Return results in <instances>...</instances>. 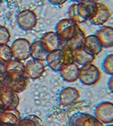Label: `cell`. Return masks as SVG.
Returning a JSON list of instances; mask_svg holds the SVG:
<instances>
[{
  "label": "cell",
  "instance_id": "cell-1",
  "mask_svg": "<svg viewBox=\"0 0 113 126\" xmlns=\"http://www.w3.org/2000/svg\"><path fill=\"white\" fill-rule=\"evenodd\" d=\"M95 2L86 0L81 3H73L69 9V16L77 24L89 20L96 9Z\"/></svg>",
  "mask_w": 113,
  "mask_h": 126
},
{
  "label": "cell",
  "instance_id": "cell-2",
  "mask_svg": "<svg viewBox=\"0 0 113 126\" xmlns=\"http://www.w3.org/2000/svg\"><path fill=\"white\" fill-rule=\"evenodd\" d=\"M28 82L29 79L26 75L19 70L7 71L3 78V86L18 94L26 89Z\"/></svg>",
  "mask_w": 113,
  "mask_h": 126
},
{
  "label": "cell",
  "instance_id": "cell-3",
  "mask_svg": "<svg viewBox=\"0 0 113 126\" xmlns=\"http://www.w3.org/2000/svg\"><path fill=\"white\" fill-rule=\"evenodd\" d=\"M46 62L52 70L59 72L63 66L73 62L72 51L67 47L63 46V47L60 49L50 52Z\"/></svg>",
  "mask_w": 113,
  "mask_h": 126
},
{
  "label": "cell",
  "instance_id": "cell-4",
  "mask_svg": "<svg viewBox=\"0 0 113 126\" xmlns=\"http://www.w3.org/2000/svg\"><path fill=\"white\" fill-rule=\"evenodd\" d=\"M79 28V25L74 20L70 18H66L58 21L55 26V32L63 44H65L76 34Z\"/></svg>",
  "mask_w": 113,
  "mask_h": 126
},
{
  "label": "cell",
  "instance_id": "cell-5",
  "mask_svg": "<svg viewBox=\"0 0 113 126\" xmlns=\"http://www.w3.org/2000/svg\"><path fill=\"white\" fill-rule=\"evenodd\" d=\"M101 71L96 65L93 63L80 67L79 80L85 86H93L100 80Z\"/></svg>",
  "mask_w": 113,
  "mask_h": 126
},
{
  "label": "cell",
  "instance_id": "cell-6",
  "mask_svg": "<svg viewBox=\"0 0 113 126\" xmlns=\"http://www.w3.org/2000/svg\"><path fill=\"white\" fill-rule=\"evenodd\" d=\"M30 43L25 38H18L11 45L13 59L25 61L30 58Z\"/></svg>",
  "mask_w": 113,
  "mask_h": 126
},
{
  "label": "cell",
  "instance_id": "cell-7",
  "mask_svg": "<svg viewBox=\"0 0 113 126\" xmlns=\"http://www.w3.org/2000/svg\"><path fill=\"white\" fill-rule=\"evenodd\" d=\"M16 22L21 30L30 31L37 25L38 17L36 12L31 9H24L17 15Z\"/></svg>",
  "mask_w": 113,
  "mask_h": 126
},
{
  "label": "cell",
  "instance_id": "cell-8",
  "mask_svg": "<svg viewBox=\"0 0 113 126\" xmlns=\"http://www.w3.org/2000/svg\"><path fill=\"white\" fill-rule=\"evenodd\" d=\"M95 117L104 125L113 124V102H101L95 108Z\"/></svg>",
  "mask_w": 113,
  "mask_h": 126
},
{
  "label": "cell",
  "instance_id": "cell-9",
  "mask_svg": "<svg viewBox=\"0 0 113 126\" xmlns=\"http://www.w3.org/2000/svg\"><path fill=\"white\" fill-rule=\"evenodd\" d=\"M69 126H104L95 115L87 113H75L70 116Z\"/></svg>",
  "mask_w": 113,
  "mask_h": 126
},
{
  "label": "cell",
  "instance_id": "cell-10",
  "mask_svg": "<svg viewBox=\"0 0 113 126\" xmlns=\"http://www.w3.org/2000/svg\"><path fill=\"white\" fill-rule=\"evenodd\" d=\"M19 103V96L15 93L4 86L0 91V108L2 110L16 109Z\"/></svg>",
  "mask_w": 113,
  "mask_h": 126
},
{
  "label": "cell",
  "instance_id": "cell-11",
  "mask_svg": "<svg viewBox=\"0 0 113 126\" xmlns=\"http://www.w3.org/2000/svg\"><path fill=\"white\" fill-rule=\"evenodd\" d=\"M46 71V64L45 61L31 59L29 60L25 64L23 72L28 79L36 80L43 75Z\"/></svg>",
  "mask_w": 113,
  "mask_h": 126
},
{
  "label": "cell",
  "instance_id": "cell-12",
  "mask_svg": "<svg viewBox=\"0 0 113 126\" xmlns=\"http://www.w3.org/2000/svg\"><path fill=\"white\" fill-rule=\"evenodd\" d=\"M80 98V92L75 87H65L60 92L59 96V102L63 107H69L73 104L76 103Z\"/></svg>",
  "mask_w": 113,
  "mask_h": 126
},
{
  "label": "cell",
  "instance_id": "cell-13",
  "mask_svg": "<svg viewBox=\"0 0 113 126\" xmlns=\"http://www.w3.org/2000/svg\"><path fill=\"white\" fill-rule=\"evenodd\" d=\"M111 16L112 13L109 8L104 3L98 2L96 3V9L94 15L89 19V21L95 26H102L110 20Z\"/></svg>",
  "mask_w": 113,
  "mask_h": 126
},
{
  "label": "cell",
  "instance_id": "cell-14",
  "mask_svg": "<svg viewBox=\"0 0 113 126\" xmlns=\"http://www.w3.org/2000/svg\"><path fill=\"white\" fill-rule=\"evenodd\" d=\"M72 57H73V61L82 67L89 63H93L96 56L82 47L80 48L72 51Z\"/></svg>",
  "mask_w": 113,
  "mask_h": 126
},
{
  "label": "cell",
  "instance_id": "cell-15",
  "mask_svg": "<svg viewBox=\"0 0 113 126\" xmlns=\"http://www.w3.org/2000/svg\"><path fill=\"white\" fill-rule=\"evenodd\" d=\"M79 69H80V66L73 61L62 68L59 73L63 80L73 83L79 80Z\"/></svg>",
  "mask_w": 113,
  "mask_h": 126
},
{
  "label": "cell",
  "instance_id": "cell-16",
  "mask_svg": "<svg viewBox=\"0 0 113 126\" xmlns=\"http://www.w3.org/2000/svg\"><path fill=\"white\" fill-rule=\"evenodd\" d=\"M21 119L20 113L16 109L3 110L0 113V125L17 126Z\"/></svg>",
  "mask_w": 113,
  "mask_h": 126
},
{
  "label": "cell",
  "instance_id": "cell-17",
  "mask_svg": "<svg viewBox=\"0 0 113 126\" xmlns=\"http://www.w3.org/2000/svg\"><path fill=\"white\" fill-rule=\"evenodd\" d=\"M41 42L44 44L49 52L60 49L63 44L56 32H48L45 33L41 38Z\"/></svg>",
  "mask_w": 113,
  "mask_h": 126
},
{
  "label": "cell",
  "instance_id": "cell-18",
  "mask_svg": "<svg viewBox=\"0 0 113 126\" xmlns=\"http://www.w3.org/2000/svg\"><path fill=\"white\" fill-rule=\"evenodd\" d=\"M95 35L103 48H110L113 47V26L101 27Z\"/></svg>",
  "mask_w": 113,
  "mask_h": 126
},
{
  "label": "cell",
  "instance_id": "cell-19",
  "mask_svg": "<svg viewBox=\"0 0 113 126\" xmlns=\"http://www.w3.org/2000/svg\"><path fill=\"white\" fill-rule=\"evenodd\" d=\"M49 53L50 52L41 42V40L34 42L30 45V57L32 58V59L46 61Z\"/></svg>",
  "mask_w": 113,
  "mask_h": 126
},
{
  "label": "cell",
  "instance_id": "cell-20",
  "mask_svg": "<svg viewBox=\"0 0 113 126\" xmlns=\"http://www.w3.org/2000/svg\"><path fill=\"white\" fill-rule=\"evenodd\" d=\"M83 47L95 56L99 55L103 50V47L95 34L85 36Z\"/></svg>",
  "mask_w": 113,
  "mask_h": 126
},
{
  "label": "cell",
  "instance_id": "cell-21",
  "mask_svg": "<svg viewBox=\"0 0 113 126\" xmlns=\"http://www.w3.org/2000/svg\"><path fill=\"white\" fill-rule=\"evenodd\" d=\"M85 36H86L85 32L79 27L78 32H76V34L69 42H66L64 46L67 47L68 48H69L71 51L76 50L78 48H80L84 46V42H85Z\"/></svg>",
  "mask_w": 113,
  "mask_h": 126
},
{
  "label": "cell",
  "instance_id": "cell-22",
  "mask_svg": "<svg viewBox=\"0 0 113 126\" xmlns=\"http://www.w3.org/2000/svg\"><path fill=\"white\" fill-rule=\"evenodd\" d=\"M17 126H44V123L37 115L31 114L26 116L24 119H21Z\"/></svg>",
  "mask_w": 113,
  "mask_h": 126
},
{
  "label": "cell",
  "instance_id": "cell-23",
  "mask_svg": "<svg viewBox=\"0 0 113 126\" xmlns=\"http://www.w3.org/2000/svg\"><path fill=\"white\" fill-rule=\"evenodd\" d=\"M13 59L11 47L8 44H0V62L6 63Z\"/></svg>",
  "mask_w": 113,
  "mask_h": 126
},
{
  "label": "cell",
  "instance_id": "cell-24",
  "mask_svg": "<svg viewBox=\"0 0 113 126\" xmlns=\"http://www.w3.org/2000/svg\"><path fill=\"white\" fill-rule=\"evenodd\" d=\"M24 67H25V63H23V61L17 60L14 59H12L5 63V69H6V72L7 71H11V70L23 71Z\"/></svg>",
  "mask_w": 113,
  "mask_h": 126
},
{
  "label": "cell",
  "instance_id": "cell-25",
  "mask_svg": "<svg viewBox=\"0 0 113 126\" xmlns=\"http://www.w3.org/2000/svg\"><path fill=\"white\" fill-rule=\"evenodd\" d=\"M102 69L109 75H113V53L107 55L103 60Z\"/></svg>",
  "mask_w": 113,
  "mask_h": 126
},
{
  "label": "cell",
  "instance_id": "cell-26",
  "mask_svg": "<svg viewBox=\"0 0 113 126\" xmlns=\"http://www.w3.org/2000/svg\"><path fill=\"white\" fill-rule=\"evenodd\" d=\"M10 37L11 36L9 29L3 26H0V44H8Z\"/></svg>",
  "mask_w": 113,
  "mask_h": 126
},
{
  "label": "cell",
  "instance_id": "cell-27",
  "mask_svg": "<svg viewBox=\"0 0 113 126\" xmlns=\"http://www.w3.org/2000/svg\"><path fill=\"white\" fill-rule=\"evenodd\" d=\"M50 3L53 5H56V6H59V5H62L64 3H66L67 1L69 0H47Z\"/></svg>",
  "mask_w": 113,
  "mask_h": 126
},
{
  "label": "cell",
  "instance_id": "cell-28",
  "mask_svg": "<svg viewBox=\"0 0 113 126\" xmlns=\"http://www.w3.org/2000/svg\"><path fill=\"white\" fill-rule=\"evenodd\" d=\"M5 73H6V69H5V63L0 62V79L3 80Z\"/></svg>",
  "mask_w": 113,
  "mask_h": 126
},
{
  "label": "cell",
  "instance_id": "cell-29",
  "mask_svg": "<svg viewBox=\"0 0 113 126\" xmlns=\"http://www.w3.org/2000/svg\"><path fill=\"white\" fill-rule=\"evenodd\" d=\"M108 88L110 90V92L113 93V75H112L110 80H108Z\"/></svg>",
  "mask_w": 113,
  "mask_h": 126
},
{
  "label": "cell",
  "instance_id": "cell-30",
  "mask_svg": "<svg viewBox=\"0 0 113 126\" xmlns=\"http://www.w3.org/2000/svg\"><path fill=\"white\" fill-rule=\"evenodd\" d=\"M70 1L73 2V3H81V2L86 1V0H70Z\"/></svg>",
  "mask_w": 113,
  "mask_h": 126
},
{
  "label": "cell",
  "instance_id": "cell-31",
  "mask_svg": "<svg viewBox=\"0 0 113 126\" xmlns=\"http://www.w3.org/2000/svg\"><path fill=\"white\" fill-rule=\"evenodd\" d=\"M3 87V80L0 79V91L2 90V88Z\"/></svg>",
  "mask_w": 113,
  "mask_h": 126
},
{
  "label": "cell",
  "instance_id": "cell-32",
  "mask_svg": "<svg viewBox=\"0 0 113 126\" xmlns=\"http://www.w3.org/2000/svg\"><path fill=\"white\" fill-rule=\"evenodd\" d=\"M90 1H93V2H95V3H98L100 0H90Z\"/></svg>",
  "mask_w": 113,
  "mask_h": 126
},
{
  "label": "cell",
  "instance_id": "cell-33",
  "mask_svg": "<svg viewBox=\"0 0 113 126\" xmlns=\"http://www.w3.org/2000/svg\"><path fill=\"white\" fill-rule=\"evenodd\" d=\"M104 126H113V124H111V125H106Z\"/></svg>",
  "mask_w": 113,
  "mask_h": 126
},
{
  "label": "cell",
  "instance_id": "cell-34",
  "mask_svg": "<svg viewBox=\"0 0 113 126\" xmlns=\"http://www.w3.org/2000/svg\"><path fill=\"white\" fill-rule=\"evenodd\" d=\"M2 111H3V110H2V108H0V113H1V112H2Z\"/></svg>",
  "mask_w": 113,
  "mask_h": 126
},
{
  "label": "cell",
  "instance_id": "cell-35",
  "mask_svg": "<svg viewBox=\"0 0 113 126\" xmlns=\"http://www.w3.org/2000/svg\"><path fill=\"white\" fill-rule=\"evenodd\" d=\"M3 2V0H0V4H1V3Z\"/></svg>",
  "mask_w": 113,
  "mask_h": 126
},
{
  "label": "cell",
  "instance_id": "cell-36",
  "mask_svg": "<svg viewBox=\"0 0 113 126\" xmlns=\"http://www.w3.org/2000/svg\"><path fill=\"white\" fill-rule=\"evenodd\" d=\"M0 126H1V125H0Z\"/></svg>",
  "mask_w": 113,
  "mask_h": 126
}]
</instances>
